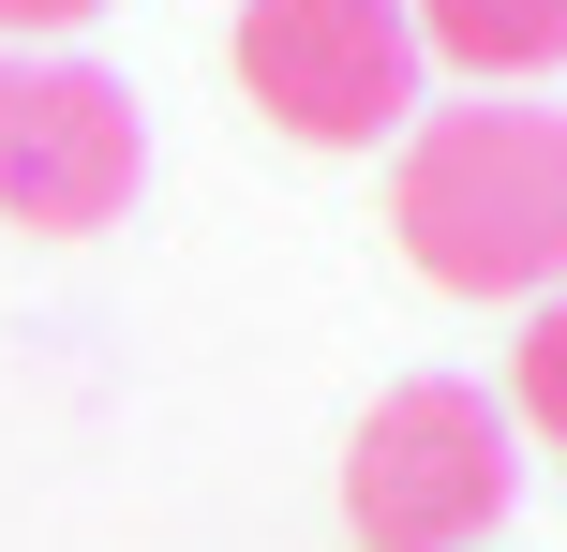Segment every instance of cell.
I'll use <instances>...</instances> for the list:
<instances>
[{
    "instance_id": "obj_1",
    "label": "cell",
    "mask_w": 567,
    "mask_h": 552,
    "mask_svg": "<svg viewBox=\"0 0 567 552\" xmlns=\"http://www.w3.org/2000/svg\"><path fill=\"white\" fill-rule=\"evenodd\" d=\"M389 225L449 299H553L567 284V105H433L403 119Z\"/></svg>"
},
{
    "instance_id": "obj_5",
    "label": "cell",
    "mask_w": 567,
    "mask_h": 552,
    "mask_svg": "<svg viewBox=\"0 0 567 552\" xmlns=\"http://www.w3.org/2000/svg\"><path fill=\"white\" fill-rule=\"evenodd\" d=\"M403 30H419V60H449L478 90H523L567 60V0H403Z\"/></svg>"
},
{
    "instance_id": "obj_3",
    "label": "cell",
    "mask_w": 567,
    "mask_h": 552,
    "mask_svg": "<svg viewBox=\"0 0 567 552\" xmlns=\"http://www.w3.org/2000/svg\"><path fill=\"white\" fill-rule=\"evenodd\" d=\"M150 179V119L105 60H60V45H0V225H45L90 239L120 225Z\"/></svg>"
},
{
    "instance_id": "obj_2",
    "label": "cell",
    "mask_w": 567,
    "mask_h": 552,
    "mask_svg": "<svg viewBox=\"0 0 567 552\" xmlns=\"http://www.w3.org/2000/svg\"><path fill=\"white\" fill-rule=\"evenodd\" d=\"M508 493H523V434L463 374H403L343 434V538L359 552H478L508 523Z\"/></svg>"
},
{
    "instance_id": "obj_6",
    "label": "cell",
    "mask_w": 567,
    "mask_h": 552,
    "mask_svg": "<svg viewBox=\"0 0 567 552\" xmlns=\"http://www.w3.org/2000/svg\"><path fill=\"white\" fill-rule=\"evenodd\" d=\"M508 434H538L567 464V284L523 299V344H508Z\"/></svg>"
},
{
    "instance_id": "obj_7",
    "label": "cell",
    "mask_w": 567,
    "mask_h": 552,
    "mask_svg": "<svg viewBox=\"0 0 567 552\" xmlns=\"http://www.w3.org/2000/svg\"><path fill=\"white\" fill-rule=\"evenodd\" d=\"M105 0H0V45H60V30H90Z\"/></svg>"
},
{
    "instance_id": "obj_4",
    "label": "cell",
    "mask_w": 567,
    "mask_h": 552,
    "mask_svg": "<svg viewBox=\"0 0 567 552\" xmlns=\"http://www.w3.org/2000/svg\"><path fill=\"white\" fill-rule=\"evenodd\" d=\"M419 30L403 0H239V90L299 149H373L419 119Z\"/></svg>"
}]
</instances>
